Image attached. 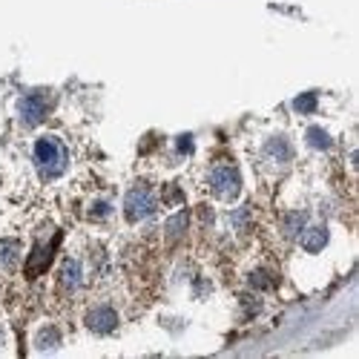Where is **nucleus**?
I'll use <instances>...</instances> for the list:
<instances>
[{
    "label": "nucleus",
    "instance_id": "f257e3e1",
    "mask_svg": "<svg viewBox=\"0 0 359 359\" xmlns=\"http://www.w3.org/2000/svg\"><path fill=\"white\" fill-rule=\"evenodd\" d=\"M32 161H35V167L43 178H57L69 164L67 144L57 135H41L32 147Z\"/></svg>",
    "mask_w": 359,
    "mask_h": 359
},
{
    "label": "nucleus",
    "instance_id": "f03ea898",
    "mask_svg": "<svg viewBox=\"0 0 359 359\" xmlns=\"http://www.w3.org/2000/svg\"><path fill=\"white\" fill-rule=\"evenodd\" d=\"M207 190L219 201H236L238 193H242V175H238L233 164L219 161L207 170Z\"/></svg>",
    "mask_w": 359,
    "mask_h": 359
},
{
    "label": "nucleus",
    "instance_id": "7ed1b4c3",
    "mask_svg": "<svg viewBox=\"0 0 359 359\" xmlns=\"http://www.w3.org/2000/svg\"><path fill=\"white\" fill-rule=\"evenodd\" d=\"M158 210V198L156 193L149 190V187H133L124 198V216L127 222H147V219H153Z\"/></svg>",
    "mask_w": 359,
    "mask_h": 359
},
{
    "label": "nucleus",
    "instance_id": "20e7f679",
    "mask_svg": "<svg viewBox=\"0 0 359 359\" xmlns=\"http://www.w3.org/2000/svg\"><path fill=\"white\" fill-rule=\"evenodd\" d=\"M83 325H86L95 337H107V334H112L115 327H118V313H115V308H109V305H95V308L86 311Z\"/></svg>",
    "mask_w": 359,
    "mask_h": 359
},
{
    "label": "nucleus",
    "instance_id": "39448f33",
    "mask_svg": "<svg viewBox=\"0 0 359 359\" xmlns=\"http://www.w3.org/2000/svg\"><path fill=\"white\" fill-rule=\"evenodd\" d=\"M57 287H61L64 293H69V296L83 287V264L75 256H67L61 262V267H57Z\"/></svg>",
    "mask_w": 359,
    "mask_h": 359
},
{
    "label": "nucleus",
    "instance_id": "423d86ee",
    "mask_svg": "<svg viewBox=\"0 0 359 359\" xmlns=\"http://www.w3.org/2000/svg\"><path fill=\"white\" fill-rule=\"evenodd\" d=\"M18 112H20V121L26 127H38L43 118H46V101L35 93V95H26L20 104H18Z\"/></svg>",
    "mask_w": 359,
    "mask_h": 359
},
{
    "label": "nucleus",
    "instance_id": "0eeeda50",
    "mask_svg": "<svg viewBox=\"0 0 359 359\" xmlns=\"http://www.w3.org/2000/svg\"><path fill=\"white\" fill-rule=\"evenodd\" d=\"M264 158L271 161V164H276V167H285L290 161V144L282 135L271 138V141L264 144Z\"/></svg>",
    "mask_w": 359,
    "mask_h": 359
},
{
    "label": "nucleus",
    "instance_id": "6e6552de",
    "mask_svg": "<svg viewBox=\"0 0 359 359\" xmlns=\"http://www.w3.org/2000/svg\"><path fill=\"white\" fill-rule=\"evenodd\" d=\"M302 248L308 250V253H316V250H322L325 245H327V230L322 227V224H313V227H305L302 233Z\"/></svg>",
    "mask_w": 359,
    "mask_h": 359
},
{
    "label": "nucleus",
    "instance_id": "1a4fd4ad",
    "mask_svg": "<svg viewBox=\"0 0 359 359\" xmlns=\"http://www.w3.org/2000/svg\"><path fill=\"white\" fill-rule=\"evenodd\" d=\"M20 262V245L18 242H0V273H12Z\"/></svg>",
    "mask_w": 359,
    "mask_h": 359
},
{
    "label": "nucleus",
    "instance_id": "9d476101",
    "mask_svg": "<svg viewBox=\"0 0 359 359\" xmlns=\"http://www.w3.org/2000/svg\"><path fill=\"white\" fill-rule=\"evenodd\" d=\"M49 259H52V245H41V248H35L32 259H29V276L43 273V271H46V264H49Z\"/></svg>",
    "mask_w": 359,
    "mask_h": 359
},
{
    "label": "nucleus",
    "instance_id": "9b49d317",
    "mask_svg": "<svg viewBox=\"0 0 359 359\" xmlns=\"http://www.w3.org/2000/svg\"><path fill=\"white\" fill-rule=\"evenodd\" d=\"M305 138H308V144H311L313 149H331V147H334L331 135H327L322 127H311V130L305 133Z\"/></svg>",
    "mask_w": 359,
    "mask_h": 359
},
{
    "label": "nucleus",
    "instance_id": "f8f14e48",
    "mask_svg": "<svg viewBox=\"0 0 359 359\" xmlns=\"http://www.w3.org/2000/svg\"><path fill=\"white\" fill-rule=\"evenodd\" d=\"M109 216H112V204H109V198H95L93 207H89V219H93V222H107Z\"/></svg>",
    "mask_w": 359,
    "mask_h": 359
},
{
    "label": "nucleus",
    "instance_id": "ddd939ff",
    "mask_svg": "<svg viewBox=\"0 0 359 359\" xmlns=\"http://www.w3.org/2000/svg\"><path fill=\"white\" fill-rule=\"evenodd\" d=\"M302 230H305V216H302V213H290V216L285 219V236H287V238H296Z\"/></svg>",
    "mask_w": 359,
    "mask_h": 359
},
{
    "label": "nucleus",
    "instance_id": "4468645a",
    "mask_svg": "<svg viewBox=\"0 0 359 359\" xmlns=\"http://www.w3.org/2000/svg\"><path fill=\"white\" fill-rule=\"evenodd\" d=\"M187 230V213H175L170 222H167V238H178Z\"/></svg>",
    "mask_w": 359,
    "mask_h": 359
},
{
    "label": "nucleus",
    "instance_id": "2eb2a0df",
    "mask_svg": "<svg viewBox=\"0 0 359 359\" xmlns=\"http://www.w3.org/2000/svg\"><path fill=\"white\" fill-rule=\"evenodd\" d=\"M57 342H61V334L52 331V327L41 334V339H35V345H38V348H43V351H46V348H55Z\"/></svg>",
    "mask_w": 359,
    "mask_h": 359
},
{
    "label": "nucleus",
    "instance_id": "dca6fc26",
    "mask_svg": "<svg viewBox=\"0 0 359 359\" xmlns=\"http://www.w3.org/2000/svg\"><path fill=\"white\" fill-rule=\"evenodd\" d=\"M293 107H296L299 112H311V109L316 107V95H299Z\"/></svg>",
    "mask_w": 359,
    "mask_h": 359
}]
</instances>
